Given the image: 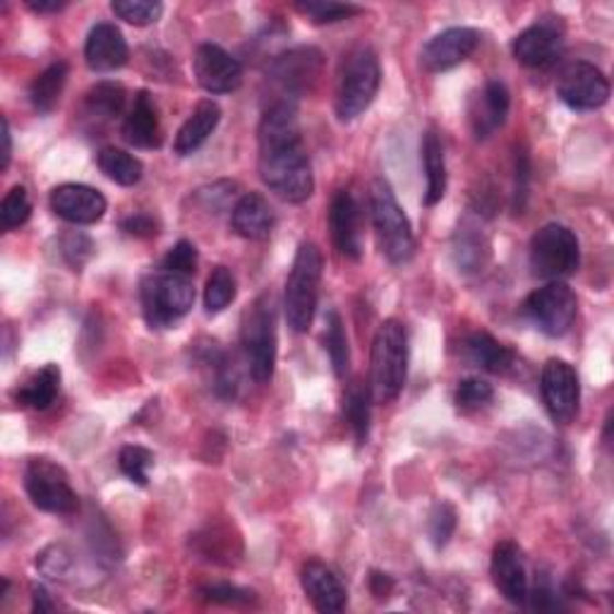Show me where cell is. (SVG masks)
I'll list each match as a JSON object with an SVG mask.
<instances>
[{
    "label": "cell",
    "mask_w": 614,
    "mask_h": 614,
    "mask_svg": "<svg viewBox=\"0 0 614 614\" xmlns=\"http://www.w3.org/2000/svg\"><path fill=\"white\" fill-rule=\"evenodd\" d=\"M260 178L276 198L291 204L310 200L315 174L303 144L298 108L293 99H281L267 108L260 130Z\"/></svg>",
    "instance_id": "6da1fadb"
},
{
    "label": "cell",
    "mask_w": 614,
    "mask_h": 614,
    "mask_svg": "<svg viewBox=\"0 0 614 614\" xmlns=\"http://www.w3.org/2000/svg\"><path fill=\"white\" fill-rule=\"evenodd\" d=\"M409 375V334L399 319H385L373 339L370 397L375 403L397 401Z\"/></svg>",
    "instance_id": "7a4b0ae2"
},
{
    "label": "cell",
    "mask_w": 614,
    "mask_h": 614,
    "mask_svg": "<svg viewBox=\"0 0 614 614\" xmlns=\"http://www.w3.org/2000/svg\"><path fill=\"white\" fill-rule=\"evenodd\" d=\"M382 82L377 54L370 46H355L341 60L336 80V116L341 122H351L365 114Z\"/></svg>",
    "instance_id": "3957f363"
},
{
    "label": "cell",
    "mask_w": 614,
    "mask_h": 614,
    "mask_svg": "<svg viewBox=\"0 0 614 614\" xmlns=\"http://www.w3.org/2000/svg\"><path fill=\"white\" fill-rule=\"evenodd\" d=\"M322 269H324V260L317 245L300 243L296 260H293V267L286 279V296H284L286 322L291 331H296V334H305V331L312 327L317 300H319V284H322Z\"/></svg>",
    "instance_id": "277c9868"
},
{
    "label": "cell",
    "mask_w": 614,
    "mask_h": 614,
    "mask_svg": "<svg viewBox=\"0 0 614 614\" xmlns=\"http://www.w3.org/2000/svg\"><path fill=\"white\" fill-rule=\"evenodd\" d=\"M370 216L379 250L391 264H406L415 255V238L409 216L397 200L385 178H377L370 186Z\"/></svg>",
    "instance_id": "5b68a950"
},
{
    "label": "cell",
    "mask_w": 614,
    "mask_h": 614,
    "mask_svg": "<svg viewBox=\"0 0 614 614\" xmlns=\"http://www.w3.org/2000/svg\"><path fill=\"white\" fill-rule=\"evenodd\" d=\"M142 315L152 329H168L186 317L194 305L192 276L174 272H154L142 279L140 286Z\"/></svg>",
    "instance_id": "8992f818"
},
{
    "label": "cell",
    "mask_w": 614,
    "mask_h": 614,
    "mask_svg": "<svg viewBox=\"0 0 614 614\" xmlns=\"http://www.w3.org/2000/svg\"><path fill=\"white\" fill-rule=\"evenodd\" d=\"M243 349L248 355V365L252 379L257 385L272 382L274 367H276V310L274 298L264 293L257 298L250 310L243 315V329H240Z\"/></svg>",
    "instance_id": "52a82bcc"
},
{
    "label": "cell",
    "mask_w": 614,
    "mask_h": 614,
    "mask_svg": "<svg viewBox=\"0 0 614 614\" xmlns=\"http://www.w3.org/2000/svg\"><path fill=\"white\" fill-rule=\"evenodd\" d=\"M581 264V245L576 233L562 224H547L531 240L533 276L545 281H562Z\"/></svg>",
    "instance_id": "ba28073f"
},
{
    "label": "cell",
    "mask_w": 614,
    "mask_h": 614,
    "mask_svg": "<svg viewBox=\"0 0 614 614\" xmlns=\"http://www.w3.org/2000/svg\"><path fill=\"white\" fill-rule=\"evenodd\" d=\"M24 489L36 509L56 516H72L80 509V499L70 485L63 465L51 459H32L24 469Z\"/></svg>",
    "instance_id": "9c48e42d"
},
{
    "label": "cell",
    "mask_w": 614,
    "mask_h": 614,
    "mask_svg": "<svg viewBox=\"0 0 614 614\" xmlns=\"http://www.w3.org/2000/svg\"><path fill=\"white\" fill-rule=\"evenodd\" d=\"M523 312L538 331H543L550 339H559L569 334V329L574 327L576 315H579V300H576V293L569 284L550 281L526 298Z\"/></svg>",
    "instance_id": "30bf717a"
},
{
    "label": "cell",
    "mask_w": 614,
    "mask_h": 614,
    "mask_svg": "<svg viewBox=\"0 0 614 614\" xmlns=\"http://www.w3.org/2000/svg\"><path fill=\"white\" fill-rule=\"evenodd\" d=\"M324 56L315 46H298L276 56L267 68V75L288 96H303L315 90L322 78Z\"/></svg>",
    "instance_id": "8fae6325"
},
{
    "label": "cell",
    "mask_w": 614,
    "mask_h": 614,
    "mask_svg": "<svg viewBox=\"0 0 614 614\" xmlns=\"http://www.w3.org/2000/svg\"><path fill=\"white\" fill-rule=\"evenodd\" d=\"M540 389L550 417L559 425H569L579 415L581 382L574 367L562 358H550L540 375Z\"/></svg>",
    "instance_id": "7c38bea8"
},
{
    "label": "cell",
    "mask_w": 614,
    "mask_h": 614,
    "mask_svg": "<svg viewBox=\"0 0 614 614\" xmlns=\"http://www.w3.org/2000/svg\"><path fill=\"white\" fill-rule=\"evenodd\" d=\"M557 96L574 110H595L610 99V82L605 72L586 60H576L559 72Z\"/></svg>",
    "instance_id": "4fadbf2b"
},
{
    "label": "cell",
    "mask_w": 614,
    "mask_h": 614,
    "mask_svg": "<svg viewBox=\"0 0 614 614\" xmlns=\"http://www.w3.org/2000/svg\"><path fill=\"white\" fill-rule=\"evenodd\" d=\"M513 58L531 70H547L564 54V29L559 22L540 20L523 29L511 44Z\"/></svg>",
    "instance_id": "5bb4252c"
},
{
    "label": "cell",
    "mask_w": 614,
    "mask_h": 614,
    "mask_svg": "<svg viewBox=\"0 0 614 614\" xmlns=\"http://www.w3.org/2000/svg\"><path fill=\"white\" fill-rule=\"evenodd\" d=\"M194 78L209 94H231L243 84V66L219 44H202L194 54Z\"/></svg>",
    "instance_id": "9a60e30c"
},
{
    "label": "cell",
    "mask_w": 614,
    "mask_h": 614,
    "mask_svg": "<svg viewBox=\"0 0 614 614\" xmlns=\"http://www.w3.org/2000/svg\"><path fill=\"white\" fill-rule=\"evenodd\" d=\"M477 44H481V32L471 27H451L433 36L421 51V66L427 72H447L461 66L469 58Z\"/></svg>",
    "instance_id": "2e32d148"
},
{
    "label": "cell",
    "mask_w": 614,
    "mask_h": 614,
    "mask_svg": "<svg viewBox=\"0 0 614 614\" xmlns=\"http://www.w3.org/2000/svg\"><path fill=\"white\" fill-rule=\"evenodd\" d=\"M48 202H51V209L58 219L75 226H92L96 221H102L108 206L99 190L82 186V182H66V186L54 188Z\"/></svg>",
    "instance_id": "e0dca14e"
},
{
    "label": "cell",
    "mask_w": 614,
    "mask_h": 614,
    "mask_svg": "<svg viewBox=\"0 0 614 614\" xmlns=\"http://www.w3.org/2000/svg\"><path fill=\"white\" fill-rule=\"evenodd\" d=\"M329 228L336 250L346 260H361L363 255V231H361V206L349 190H339L331 200Z\"/></svg>",
    "instance_id": "ac0fdd59"
},
{
    "label": "cell",
    "mask_w": 614,
    "mask_h": 614,
    "mask_svg": "<svg viewBox=\"0 0 614 614\" xmlns=\"http://www.w3.org/2000/svg\"><path fill=\"white\" fill-rule=\"evenodd\" d=\"M303 591L310 600L312 607L322 614H336L346 610L349 591L339 576L331 571L322 562H307L300 574Z\"/></svg>",
    "instance_id": "d6986e66"
},
{
    "label": "cell",
    "mask_w": 614,
    "mask_h": 614,
    "mask_svg": "<svg viewBox=\"0 0 614 614\" xmlns=\"http://www.w3.org/2000/svg\"><path fill=\"white\" fill-rule=\"evenodd\" d=\"M511 106V94L501 80H489L483 92L471 102V128L475 140H487L505 126Z\"/></svg>",
    "instance_id": "ffe728a7"
},
{
    "label": "cell",
    "mask_w": 614,
    "mask_h": 614,
    "mask_svg": "<svg viewBox=\"0 0 614 614\" xmlns=\"http://www.w3.org/2000/svg\"><path fill=\"white\" fill-rule=\"evenodd\" d=\"M493 581L499 595L511 605H526L528 600V576L519 545L499 543L493 552Z\"/></svg>",
    "instance_id": "44dd1931"
},
{
    "label": "cell",
    "mask_w": 614,
    "mask_h": 614,
    "mask_svg": "<svg viewBox=\"0 0 614 614\" xmlns=\"http://www.w3.org/2000/svg\"><path fill=\"white\" fill-rule=\"evenodd\" d=\"M130 48L126 36L116 24L102 22L92 27L87 44H84V60L94 72H114L128 63Z\"/></svg>",
    "instance_id": "7402d4cb"
},
{
    "label": "cell",
    "mask_w": 614,
    "mask_h": 614,
    "mask_svg": "<svg viewBox=\"0 0 614 614\" xmlns=\"http://www.w3.org/2000/svg\"><path fill=\"white\" fill-rule=\"evenodd\" d=\"M122 138L138 150H158L162 146V122L150 92L134 96L130 114L122 120Z\"/></svg>",
    "instance_id": "603a6c76"
},
{
    "label": "cell",
    "mask_w": 614,
    "mask_h": 614,
    "mask_svg": "<svg viewBox=\"0 0 614 614\" xmlns=\"http://www.w3.org/2000/svg\"><path fill=\"white\" fill-rule=\"evenodd\" d=\"M276 224L274 209L260 192H248L233 206L231 226L245 240H267Z\"/></svg>",
    "instance_id": "cb8c5ba5"
},
{
    "label": "cell",
    "mask_w": 614,
    "mask_h": 614,
    "mask_svg": "<svg viewBox=\"0 0 614 614\" xmlns=\"http://www.w3.org/2000/svg\"><path fill=\"white\" fill-rule=\"evenodd\" d=\"M219 120H221L219 104L212 99L200 102L198 106H194L190 118L182 122V128L178 130L174 152L178 156H192L209 138H212Z\"/></svg>",
    "instance_id": "d4e9b609"
},
{
    "label": "cell",
    "mask_w": 614,
    "mask_h": 614,
    "mask_svg": "<svg viewBox=\"0 0 614 614\" xmlns=\"http://www.w3.org/2000/svg\"><path fill=\"white\" fill-rule=\"evenodd\" d=\"M423 168H425V206H435L441 202L447 192V158H445V144H441L439 134L435 130H427L423 134Z\"/></svg>",
    "instance_id": "484cf974"
},
{
    "label": "cell",
    "mask_w": 614,
    "mask_h": 614,
    "mask_svg": "<svg viewBox=\"0 0 614 614\" xmlns=\"http://www.w3.org/2000/svg\"><path fill=\"white\" fill-rule=\"evenodd\" d=\"M465 358L493 375H505L513 367V353L487 331H475L463 343Z\"/></svg>",
    "instance_id": "4316f807"
},
{
    "label": "cell",
    "mask_w": 614,
    "mask_h": 614,
    "mask_svg": "<svg viewBox=\"0 0 614 614\" xmlns=\"http://www.w3.org/2000/svg\"><path fill=\"white\" fill-rule=\"evenodd\" d=\"M60 377H63V375H60L58 365H54V363L44 365L39 373L29 377L27 382H24L17 389L15 399H17L20 406L22 409H34V411H46L58 397Z\"/></svg>",
    "instance_id": "83f0119b"
},
{
    "label": "cell",
    "mask_w": 614,
    "mask_h": 614,
    "mask_svg": "<svg viewBox=\"0 0 614 614\" xmlns=\"http://www.w3.org/2000/svg\"><path fill=\"white\" fill-rule=\"evenodd\" d=\"M489 257V243L485 238V233L471 226V224H461L457 236H453V262L461 269V272L471 274L483 269Z\"/></svg>",
    "instance_id": "f1b7e54d"
},
{
    "label": "cell",
    "mask_w": 614,
    "mask_h": 614,
    "mask_svg": "<svg viewBox=\"0 0 614 614\" xmlns=\"http://www.w3.org/2000/svg\"><path fill=\"white\" fill-rule=\"evenodd\" d=\"M68 72L70 68L66 60H58V63L48 66L42 75L32 82L29 102L39 114H51V110L58 106L60 94L66 90Z\"/></svg>",
    "instance_id": "f546056e"
},
{
    "label": "cell",
    "mask_w": 614,
    "mask_h": 614,
    "mask_svg": "<svg viewBox=\"0 0 614 614\" xmlns=\"http://www.w3.org/2000/svg\"><path fill=\"white\" fill-rule=\"evenodd\" d=\"M96 164H99L106 178L118 182L122 188H132L142 180L144 166L140 158L126 150H118V146H104L99 156H96Z\"/></svg>",
    "instance_id": "4dcf8cb0"
},
{
    "label": "cell",
    "mask_w": 614,
    "mask_h": 614,
    "mask_svg": "<svg viewBox=\"0 0 614 614\" xmlns=\"http://www.w3.org/2000/svg\"><path fill=\"white\" fill-rule=\"evenodd\" d=\"M126 87L118 82H96L94 87L84 96V114L92 120H110L120 116V110L126 108Z\"/></svg>",
    "instance_id": "1f68e13d"
},
{
    "label": "cell",
    "mask_w": 614,
    "mask_h": 614,
    "mask_svg": "<svg viewBox=\"0 0 614 614\" xmlns=\"http://www.w3.org/2000/svg\"><path fill=\"white\" fill-rule=\"evenodd\" d=\"M324 343L331 367H334V375L343 379L349 375L351 367V349H349V336L346 329H343V319L339 317L336 310H331L327 315V331H324Z\"/></svg>",
    "instance_id": "d6a6232c"
},
{
    "label": "cell",
    "mask_w": 614,
    "mask_h": 614,
    "mask_svg": "<svg viewBox=\"0 0 614 614\" xmlns=\"http://www.w3.org/2000/svg\"><path fill=\"white\" fill-rule=\"evenodd\" d=\"M370 389H365L363 382H353L346 391V417L353 427V435L358 445H365L370 437Z\"/></svg>",
    "instance_id": "836d02e7"
},
{
    "label": "cell",
    "mask_w": 614,
    "mask_h": 614,
    "mask_svg": "<svg viewBox=\"0 0 614 614\" xmlns=\"http://www.w3.org/2000/svg\"><path fill=\"white\" fill-rule=\"evenodd\" d=\"M238 293V284L236 276L228 267H216L212 276L206 279V288H204V310L209 315H219L224 312L226 307L236 300Z\"/></svg>",
    "instance_id": "e575fe53"
},
{
    "label": "cell",
    "mask_w": 614,
    "mask_h": 614,
    "mask_svg": "<svg viewBox=\"0 0 614 614\" xmlns=\"http://www.w3.org/2000/svg\"><path fill=\"white\" fill-rule=\"evenodd\" d=\"M118 465L128 481H132L140 487H146V483H150V469L154 465V453L138 445L122 447L120 457H118Z\"/></svg>",
    "instance_id": "d590c367"
},
{
    "label": "cell",
    "mask_w": 614,
    "mask_h": 614,
    "mask_svg": "<svg viewBox=\"0 0 614 614\" xmlns=\"http://www.w3.org/2000/svg\"><path fill=\"white\" fill-rule=\"evenodd\" d=\"M29 216H32V202L27 188L22 186L10 188L3 202H0V226H3V231H15L27 224Z\"/></svg>",
    "instance_id": "8d00e7d4"
},
{
    "label": "cell",
    "mask_w": 614,
    "mask_h": 614,
    "mask_svg": "<svg viewBox=\"0 0 614 614\" xmlns=\"http://www.w3.org/2000/svg\"><path fill=\"white\" fill-rule=\"evenodd\" d=\"M296 10L315 24H334L351 20L353 15H361L363 8L351 3H324V0H307V3H296Z\"/></svg>",
    "instance_id": "74e56055"
},
{
    "label": "cell",
    "mask_w": 614,
    "mask_h": 614,
    "mask_svg": "<svg viewBox=\"0 0 614 614\" xmlns=\"http://www.w3.org/2000/svg\"><path fill=\"white\" fill-rule=\"evenodd\" d=\"M110 10L116 12V17L134 24V27H146L164 15V5L156 0H114Z\"/></svg>",
    "instance_id": "f35d334b"
},
{
    "label": "cell",
    "mask_w": 614,
    "mask_h": 614,
    "mask_svg": "<svg viewBox=\"0 0 614 614\" xmlns=\"http://www.w3.org/2000/svg\"><path fill=\"white\" fill-rule=\"evenodd\" d=\"M495 397L493 385H487L481 377H469L463 379L457 389V406L461 411H477L485 409Z\"/></svg>",
    "instance_id": "ab89813d"
},
{
    "label": "cell",
    "mask_w": 614,
    "mask_h": 614,
    "mask_svg": "<svg viewBox=\"0 0 614 614\" xmlns=\"http://www.w3.org/2000/svg\"><path fill=\"white\" fill-rule=\"evenodd\" d=\"M427 531H429V540H433V545L437 550L445 547L451 540L453 531H457V509L447 505V501H439L433 513H429Z\"/></svg>",
    "instance_id": "60d3db41"
},
{
    "label": "cell",
    "mask_w": 614,
    "mask_h": 614,
    "mask_svg": "<svg viewBox=\"0 0 614 614\" xmlns=\"http://www.w3.org/2000/svg\"><path fill=\"white\" fill-rule=\"evenodd\" d=\"M198 248L190 240H180L176 243L174 248L168 250V255L164 257L162 269L164 272H174V274H182V276H192L198 272Z\"/></svg>",
    "instance_id": "b9f144b4"
},
{
    "label": "cell",
    "mask_w": 614,
    "mask_h": 614,
    "mask_svg": "<svg viewBox=\"0 0 614 614\" xmlns=\"http://www.w3.org/2000/svg\"><path fill=\"white\" fill-rule=\"evenodd\" d=\"M202 595L206 600H212V603H219V605H250V603H255L252 591H248V588L228 586V583L204 586Z\"/></svg>",
    "instance_id": "7bdbcfd3"
},
{
    "label": "cell",
    "mask_w": 614,
    "mask_h": 614,
    "mask_svg": "<svg viewBox=\"0 0 614 614\" xmlns=\"http://www.w3.org/2000/svg\"><path fill=\"white\" fill-rule=\"evenodd\" d=\"M92 252H94V245L84 233H70V236L63 238V257L72 269H80L90 260Z\"/></svg>",
    "instance_id": "ee69618b"
},
{
    "label": "cell",
    "mask_w": 614,
    "mask_h": 614,
    "mask_svg": "<svg viewBox=\"0 0 614 614\" xmlns=\"http://www.w3.org/2000/svg\"><path fill=\"white\" fill-rule=\"evenodd\" d=\"M36 567H39L46 576H51V579H58V576H63L68 571L70 555L66 552V547L54 545L42 552V557L36 559Z\"/></svg>",
    "instance_id": "f6af8a7d"
},
{
    "label": "cell",
    "mask_w": 614,
    "mask_h": 614,
    "mask_svg": "<svg viewBox=\"0 0 614 614\" xmlns=\"http://www.w3.org/2000/svg\"><path fill=\"white\" fill-rule=\"evenodd\" d=\"M528 182H531V158L526 152L516 154V192H513V206L523 209L528 198Z\"/></svg>",
    "instance_id": "bcb514c9"
},
{
    "label": "cell",
    "mask_w": 614,
    "mask_h": 614,
    "mask_svg": "<svg viewBox=\"0 0 614 614\" xmlns=\"http://www.w3.org/2000/svg\"><path fill=\"white\" fill-rule=\"evenodd\" d=\"M122 231L134 238H152L158 233V224L150 214H132L122 221Z\"/></svg>",
    "instance_id": "7dc6e473"
},
{
    "label": "cell",
    "mask_w": 614,
    "mask_h": 614,
    "mask_svg": "<svg viewBox=\"0 0 614 614\" xmlns=\"http://www.w3.org/2000/svg\"><path fill=\"white\" fill-rule=\"evenodd\" d=\"M528 598H531V607L538 610V612H552V610H559V600L555 598V593L550 591L547 586H538L533 593H528ZM528 603V600H526Z\"/></svg>",
    "instance_id": "c3c4849f"
},
{
    "label": "cell",
    "mask_w": 614,
    "mask_h": 614,
    "mask_svg": "<svg viewBox=\"0 0 614 614\" xmlns=\"http://www.w3.org/2000/svg\"><path fill=\"white\" fill-rule=\"evenodd\" d=\"M370 588H373V595L382 600V598L389 595L391 588H394V581H391V576L375 571V574L370 576Z\"/></svg>",
    "instance_id": "681fc988"
},
{
    "label": "cell",
    "mask_w": 614,
    "mask_h": 614,
    "mask_svg": "<svg viewBox=\"0 0 614 614\" xmlns=\"http://www.w3.org/2000/svg\"><path fill=\"white\" fill-rule=\"evenodd\" d=\"M27 8L34 12H60L68 8V0H27Z\"/></svg>",
    "instance_id": "f907efd6"
},
{
    "label": "cell",
    "mask_w": 614,
    "mask_h": 614,
    "mask_svg": "<svg viewBox=\"0 0 614 614\" xmlns=\"http://www.w3.org/2000/svg\"><path fill=\"white\" fill-rule=\"evenodd\" d=\"M56 605L51 603V598H48L46 588L42 586H34V612H54Z\"/></svg>",
    "instance_id": "816d5d0a"
},
{
    "label": "cell",
    "mask_w": 614,
    "mask_h": 614,
    "mask_svg": "<svg viewBox=\"0 0 614 614\" xmlns=\"http://www.w3.org/2000/svg\"><path fill=\"white\" fill-rule=\"evenodd\" d=\"M10 158H12V132H10L8 118H3V162H0V168L8 170Z\"/></svg>",
    "instance_id": "f5cc1de1"
}]
</instances>
